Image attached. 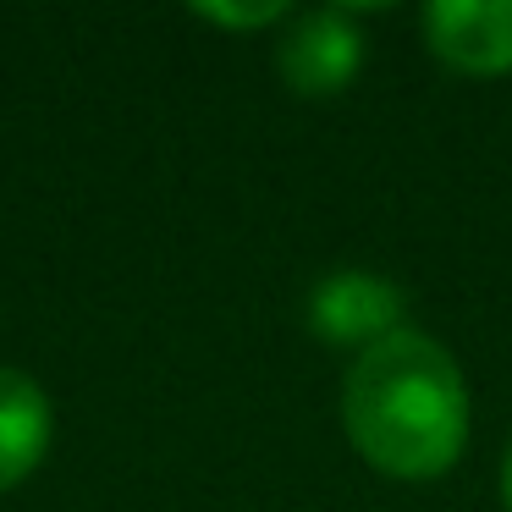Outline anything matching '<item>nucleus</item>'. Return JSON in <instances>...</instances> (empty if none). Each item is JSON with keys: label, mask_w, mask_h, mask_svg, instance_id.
Returning <instances> with one entry per match:
<instances>
[{"label": "nucleus", "mask_w": 512, "mask_h": 512, "mask_svg": "<svg viewBox=\"0 0 512 512\" xmlns=\"http://www.w3.org/2000/svg\"><path fill=\"white\" fill-rule=\"evenodd\" d=\"M424 45L463 78L512 72V0H435L424 6Z\"/></svg>", "instance_id": "4"}, {"label": "nucleus", "mask_w": 512, "mask_h": 512, "mask_svg": "<svg viewBox=\"0 0 512 512\" xmlns=\"http://www.w3.org/2000/svg\"><path fill=\"white\" fill-rule=\"evenodd\" d=\"M402 314H408V292L375 270H331L309 292V331L325 347H347L353 358L397 336Z\"/></svg>", "instance_id": "2"}, {"label": "nucleus", "mask_w": 512, "mask_h": 512, "mask_svg": "<svg viewBox=\"0 0 512 512\" xmlns=\"http://www.w3.org/2000/svg\"><path fill=\"white\" fill-rule=\"evenodd\" d=\"M501 507L512 512V441H507V457H501Z\"/></svg>", "instance_id": "7"}, {"label": "nucleus", "mask_w": 512, "mask_h": 512, "mask_svg": "<svg viewBox=\"0 0 512 512\" xmlns=\"http://www.w3.org/2000/svg\"><path fill=\"white\" fill-rule=\"evenodd\" d=\"M56 408L28 369L0 364V490H17L50 452Z\"/></svg>", "instance_id": "5"}, {"label": "nucleus", "mask_w": 512, "mask_h": 512, "mask_svg": "<svg viewBox=\"0 0 512 512\" xmlns=\"http://www.w3.org/2000/svg\"><path fill=\"white\" fill-rule=\"evenodd\" d=\"M364 67V34H358L353 12L342 6H320V12H298L276 45V72L292 94L303 100H331Z\"/></svg>", "instance_id": "3"}, {"label": "nucleus", "mask_w": 512, "mask_h": 512, "mask_svg": "<svg viewBox=\"0 0 512 512\" xmlns=\"http://www.w3.org/2000/svg\"><path fill=\"white\" fill-rule=\"evenodd\" d=\"M342 424L375 474L424 485L468 446V380L446 342L402 325L353 358L342 380Z\"/></svg>", "instance_id": "1"}, {"label": "nucleus", "mask_w": 512, "mask_h": 512, "mask_svg": "<svg viewBox=\"0 0 512 512\" xmlns=\"http://www.w3.org/2000/svg\"><path fill=\"white\" fill-rule=\"evenodd\" d=\"M204 23H221V28H270V23H292V6L287 0H265V6H193Z\"/></svg>", "instance_id": "6"}]
</instances>
